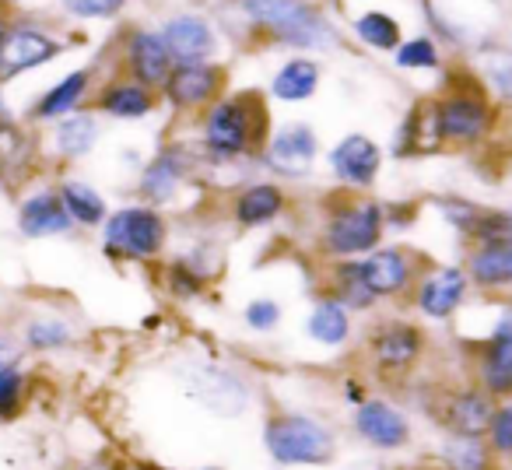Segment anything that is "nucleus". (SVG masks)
<instances>
[{"instance_id": "14", "label": "nucleus", "mask_w": 512, "mask_h": 470, "mask_svg": "<svg viewBox=\"0 0 512 470\" xmlns=\"http://www.w3.org/2000/svg\"><path fill=\"white\" fill-rule=\"evenodd\" d=\"M320 134L306 120H288L271 130L260 162L278 179H309L320 162Z\"/></svg>"}, {"instance_id": "40", "label": "nucleus", "mask_w": 512, "mask_h": 470, "mask_svg": "<svg viewBox=\"0 0 512 470\" xmlns=\"http://www.w3.org/2000/svg\"><path fill=\"white\" fill-rule=\"evenodd\" d=\"M25 404V372L15 362L0 369V421L15 418Z\"/></svg>"}, {"instance_id": "25", "label": "nucleus", "mask_w": 512, "mask_h": 470, "mask_svg": "<svg viewBox=\"0 0 512 470\" xmlns=\"http://www.w3.org/2000/svg\"><path fill=\"white\" fill-rule=\"evenodd\" d=\"M474 383L491 400H512V337L484 334L474 355Z\"/></svg>"}, {"instance_id": "3", "label": "nucleus", "mask_w": 512, "mask_h": 470, "mask_svg": "<svg viewBox=\"0 0 512 470\" xmlns=\"http://www.w3.org/2000/svg\"><path fill=\"white\" fill-rule=\"evenodd\" d=\"M239 18L253 36L309 57L344 46L341 29L316 0H239Z\"/></svg>"}, {"instance_id": "37", "label": "nucleus", "mask_w": 512, "mask_h": 470, "mask_svg": "<svg viewBox=\"0 0 512 470\" xmlns=\"http://www.w3.org/2000/svg\"><path fill=\"white\" fill-rule=\"evenodd\" d=\"M390 57L400 74H439L442 71V46L435 36H407Z\"/></svg>"}, {"instance_id": "6", "label": "nucleus", "mask_w": 512, "mask_h": 470, "mask_svg": "<svg viewBox=\"0 0 512 470\" xmlns=\"http://www.w3.org/2000/svg\"><path fill=\"white\" fill-rule=\"evenodd\" d=\"M428 355V334L407 316H383L365 330L362 358L379 383H404Z\"/></svg>"}, {"instance_id": "38", "label": "nucleus", "mask_w": 512, "mask_h": 470, "mask_svg": "<svg viewBox=\"0 0 512 470\" xmlns=\"http://www.w3.org/2000/svg\"><path fill=\"white\" fill-rule=\"evenodd\" d=\"M281 320H285V309H281V302L274 295H256V299H249L242 306V327L249 334H260V337L274 334L281 327Z\"/></svg>"}, {"instance_id": "7", "label": "nucleus", "mask_w": 512, "mask_h": 470, "mask_svg": "<svg viewBox=\"0 0 512 470\" xmlns=\"http://www.w3.org/2000/svg\"><path fill=\"white\" fill-rule=\"evenodd\" d=\"M169 246V218L151 204H127L102 221V253L116 264H155Z\"/></svg>"}, {"instance_id": "20", "label": "nucleus", "mask_w": 512, "mask_h": 470, "mask_svg": "<svg viewBox=\"0 0 512 470\" xmlns=\"http://www.w3.org/2000/svg\"><path fill=\"white\" fill-rule=\"evenodd\" d=\"M158 32H162L165 46H169L172 64H207V60H218L221 36L211 18L179 11V15L165 18Z\"/></svg>"}, {"instance_id": "48", "label": "nucleus", "mask_w": 512, "mask_h": 470, "mask_svg": "<svg viewBox=\"0 0 512 470\" xmlns=\"http://www.w3.org/2000/svg\"><path fill=\"white\" fill-rule=\"evenodd\" d=\"M4 36H8V22L0 18V46H4Z\"/></svg>"}, {"instance_id": "27", "label": "nucleus", "mask_w": 512, "mask_h": 470, "mask_svg": "<svg viewBox=\"0 0 512 470\" xmlns=\"http://www.w3.org/2000/svg\"><path fill=\"white\" fill-rule=\"evenodd\" d=\"M218 267H207V253H179V257L165 260L162 267V288L169 292V299L176 302H197L207 295V288L214 285Z\"/></svg>"}, {"instance_id": "16", "label": "nucleus", "mask_w": 512, "mask_h": 470, "mask_svg": "<svg viewBox=\"0 0 512 470\" xmlns=\"http://www.w3.org/2000/svg\"><path fill=\"white\" fill-rule=\"evenodd\" d=\"M351 428H355V435L365 446L379 449V453H397V449L411 446L414 439L411 418L383 393H369L362 404H355Z\"/></svg>"}, {"instance_id": "44", "label": "nucleus", "mask_w": 512, "mask_h": 470, "mask_svg": "<svg viewBox=\"0 0 512 470\" xmlns=\"http://www.w3.org/2000/svg\"><path fill=\"white\" fill-rule=\"evenodd\" d=\"M341 397L348 400L351 407L362 404V400L369 397V383H365L362 376H344V379H341Z\"/></svg>"}, {"instance_id": "26", "label": "nucleus", "mask_w": 512, "mask_h": 470, "mask_svg": "<svg viewBox=\"0 0 512 470\" xmlns=\"http://www.w3.org/2000/svg\"><path fill=\"white\" fill-rule=\"evenodd\" d=\"M18 228L29 239H53V235H71L74 221L57 190H36L18 204Z\"/></svg>"}, {"instance_id": "21", "label": "nucleus", "mask_w": 512, "mask_h": 470, "mask_svg": "<svg viewBox=\"0 0 512 470\" xmlns=\"http://www.w3.org/2000/svg\"><path fill=\"white\" fill-rule=\"evenodd\" d=\"M120 64H123V78L155 88V92L165 85L169 71L176 67L172 64L169 46H165V39L158 29H130L127 36H123Z\"/></svg>"}, {"instance_id": "35", "label": "nucleus", "mask_w": 512, "mask_h": 470, "mask_svg": "<svg viewBox=\"0 0 512 470\" xmlns=\"http://www.w3.org/2000/svg\"><path fill=\"white\" fill-rule=\"evenodd\" d=\"M57 193H60V200H64L67 214H71L74 228L78 225L81 228H99L102 221L109 218L106 197H102L92 183H85V179H64Z\"/></svg>"}, {"instance_id": "9", "label": "nucleus", "mask_w": 512, "mask_h": 470, "mask_svg": "<svg viewBox=\"0 0 512 470\" xmlns=\"http://www.w3.org/2000/svg\"><path fill=\"white\" fill-rule=\"evenodd\" d=\"M425 267H428V260L407 243H383L358 260L362 281L369 285V292L376 295L379 302L411 299V288L418 285Z\"/></svg>"}, {"instance_id": "28", "label": "nucleus", "mask_w": 512, "mask_h": 470, "mask_svg": "<svg viewBox=\"0 0 512 470\" xmlns=\"http://www.w3.org/2000/svg\"><path fill=\"white\" fill-rule=\"evenodd\" d=\"M323 295L337 299L348 313H372V309H379V299L362 281L358 260H327V267H323Z\"/></svg>"}, {"instance_id": "23", "label": "nucleus", "mask_w": 512, "mask_h": 470, "mask_svg": "<svg viewBox=\"0 0 512 470\" xmlns=\"http://www.w3.org/2000/svg\"><path fill=\"white\" fill-rule=\"evenodd\" d=\"M162 109V95L130 78H113L95 92V113L109 120H148Z\"/></svg>"}, {"instance_id": "13", "label": "nucleus", "mask_w": 512, "mask_h": 470, "mask_svg": "<svg viewBox=\"0 0 512 470\" xmlns=\"http://www.w3.org/2000/svg\"><path fill=\"white\" fill-rule=\"evenodd\" d=\"M183 386L200 407L221 414V418L246 414L249 400H253L239 372L225 369L218 362H204V358H193V362L183 365Z\"/></svg>"}, {"instance_id": "2", "label": "nucleus", "mask_w": 512, "mask_h": 470, "mask_svg": "<svg viewBox=\"0 0 512 470\" xmlns=\"http://www.w3.org/2000/svg\"><path fill=\"white\" fill-rule=\"evenodd\" d=\"M428 109H432L439 151L481 148V144H488L495 137L498 123H502V106L491 99V92L477 78V71L449 74L439 95L428 99Z\"/></svg>"}, {"instance_id": "12", "label": "nucleus", "mask_w": 512, "mask_h": 470, "mask_svg": "<svg viewBox=\"0 0 512 470\" xmlns=\"http://www.w3.org/2000/svg\"><path fill=\"white\" fill-rule=\"evenodd\" d=\"M470 292L474 288H470L463 264H428L421 271L418 285L411 288V306L428 323H453L467 306Z\"/></svg>"}, {"instance_id": "31", "label": "nucleus", "mask_w": 512, "mask_h": 470, "mask_svg": "<svg viewBox=\"0 0 512 470\" xmlns=\"http://www.w3.org/2000/svg\"><path fill=\"white\" fill-rule=\"evenodd\" d=\"M393 158H421V155H439V141H435V127H432V109L428 99L411 102V109L400 120L397 134H393Z\"/></svg>"}, {"instance_id": "51", "label": "nucleus", "mask_w": 512, "mask_h": 470, "mask_svg": "<svg viewBox=\"0 0 512 470\" xmlns=\"http://www.w3.org/2000/svg\"><path fill=\"white\" fill-rule=\"evenodd\" d=\"M137 470H148V467H137Z\"/></svg>"}, {"instance_id": "18", "label": "nucleus", "mask_w": 512, "mask_h": 470, "mask_svg": "<svg viewBox=\"0 0 512 470\" xmlns=\"http://www.w3.org/2000/svg\"><path fill=\"white\" fill-rule=\"evenodd\" d=\"M432 404H435V421L449 435H484L498 400H491L477 383H463V386L439 390L432 397Z\"/></svg>"}, {"instance_id": "39", "label": "nucleus", "mask_w": 512, "mask_h": 470, "mask_svg": "<svg viewBox=\"0 0 512 470\" xmlns=\"http://www.w3.org/2000/svg\"><path fill=\"white\" fill-rule=\"evenodd\" d=\"M74 337L71 323L67 320H57V316H43V320H32L25 327V344L32 351H57V348H67Z\"/></svg>"}, {"instance_id": "42", "label": "nucleus", "mask_w": 512, "mask_h": 470, "mask_svg": "<svg viewBox=\"0 0 512 470\" xmlns=\"http://www.w3.org/2000/svg\"><path fill=\"white\" fill-rule=\"evenodd\" d=\"M123 4H127V0H64V11L74 18H88V22H92V18L120 15Z\"/></svg>"}, {"instance_id": "41", "label": "nucleus", "mask_w": 512, "mask_h": 470, "mask_svg": "<svg viewBox=\"0 0 512 470\" xmlns=\"http://www.w3.org/2000/svg\"><path fill=\"white\" fill-rule=\"evenodd\" d=\"M484 442H488L495 456H512V400H498L495 404Z\"/></svg>"}, {"instance_id": "22", "label": "nucleus", "mask_w": 512, "mask_h": 470, "mask_svg": "<svg viewBox=\"0 0 512 470\" xmlns=\"http://www.w3.org/2000/svg\"><path fill=\"white\" fill-rule=\"evenodd\" d=\"M463 271L474 292L502 295L512 292V235L491 239V243H474L463 253Z\"/></svg>"}, {"instance_id": "30", "label": "nucleus", "mask_w": 512, "mask_h": 470, "mask_svg": "<svg viewBox=\"0 0 512 470\" xmlns=\"http://www.w3.org/2000/svg\"><path fill=\"white\" fill-rule=\"evenodd\" d=\"M92 81L95 74L88 67L81 71H71L67 78H60L53 88H46L39 95V102L32 106V120H43V123H57L60 116H71L85 106V99L92 95Z\"/></svg>"}, {"instance_id": "47", "label": "nucleus", "mask_w": 512, "mask_h": 470, "mask_svg": "<svg viewBox=\"0 0 512 470\" xmlns=\"http://www.w3.org/2000/svg\"><path fill=\"white\" fill-rule=\"evenodd\" d=\"M81 470H116V467L109 460H92L88 467H81Z\"/></svg>"}, {"instance_id": "11", "label": "nucleus", "mask_w": 512, "mask_h": 470, "mask_svg": "<svg viewBox=\"0 0 512 470\" xmlns=\"http://www.w3.org/2000/svg\"><path fill=\"white\" fill-rule=\"evenodd\" d=\"M228 92V67L218 60L207 64H176L165 78V85L158 88L162 106H169L172 113H183L197 120L211 102H218Z\"/></svg>"}, {"instance_id": "34", "label": "nucleus", "mask_w": 512, "mask_h": 470, "mask_svg": "<svg viewBox=\"0 0 512 470\" xmlns=\"http://www.w3.org/2000/svg\"><path fill=\"white\" fill-rule=\"evenodd\" d=\"M351 36H355L358 46H365L372 53H393L404 43V25L390 11L369 8L358 18H351Z\"/></svg>"}, {"instance_id": "1", "label": "nucleus", "mask_w": 512, "mask_h": 470, "mask_svg": "<svg viewBox=\"0 0 512 470\" xmlns=\"http://www.w3.org/2000/svg\"><path fill=\"white\" fill-rule=\"evenodd\" d=\"M271 130L264 92H225L197 116V151L207 165H242L253 158L260 162Z\"/></svg>"}, {"instance_id": "33", "label": "nucleus", "mask_w": 512, "mask_h": 470, "mask_svg": "<svg viewBox=\"0 0 512 470\" xmlns=\"http://www.w3.org/2000/svg\"><path fill=\"white\" fill-rule=\"evenodd\" d=\"M477 57V78L484 81V88L491 92V99L498 106H512V46H498V43H481L474 50Z\"/></svg>"}, {"instance_id": "32", "label": "nucleus", "mask_w": 512, "mask_h": 470, "mask_svg": "<svg viewBox=\"0 0 512 470\" xmlns=\"http://www.w3.org/2000/svg\"><path fill=\"white\" fill-rule=\"evenodd\" d=\"M99 137H102V127L95 113H71L53 123V148H57V155L67 158V162H78V158L92 155Z\"/></svg>"}, {"instance_id": "46", "label": "nucleus", "mask_w": 512, "mask_h": 470, "mask_svg": "<svg viewBox=\"0 0 512 470\" xmlns=\"http://www.w3.org/2000/svg\"><path fill=\"white\" fill-rule=\"evenodd\" d=\"M8 127H15V123H11L8 109H4V99H0V130H8Z\"/></svg>"}, {"instance_id": "29", "label": "nucleus", "mask_w": 512, "mask_h": 470, "mask_svg": "<svg viewBox=\"0 0 512 470\" xmlns=\"http://www.w3.org/2000/svg\"><path fill=\"white\" fill-rule=\"evenodd\" d=\"M306 337L316 348H330V351L344 348L355 337V313H348L330 295H320L306 316Z\"/></svg>"}, {"instance_id": "49", "label": "nucleus", "mask_w": 512, "mask_h": 470, "mask_svg": "<svg viewBox=\"0 0 512 470\" xmlns=\"http://www.w3.org/2000/svg\"><path fill=\"white\" fill-rule=\"evenodd\" d=\"M348 470H369V467H348Z\"/></svg>"}, {"instance_id": "17", "label": "nucleus", "mask_w": 512, "mask_h": 470, "mask_svg": "<svg viewBox=\"0 0 512 470\" xmlns=\"http://www.w3.org/2000/svg\"><path fill=\"white\" fill-rule=\"evenodd\" d=\"M292 211V193L278 183V179H253L242 183L228 200V218L242 232H256V228L278 225L285 214Z\"/></svg>"}, {"instance_id": "45", "label": "nucleus", "mask_w": 512, "mask_h": 470, "mask_svg": "<svg viewBox=\"0 0 512 470\" xmlns=\"http://www.w3.org/2000/svg\"><path fill=\"white\" fill-rule=\"evenodd\" d=\"M11 362H15V348H11L8 337H0V369H4V365H11Z\"/></svg>"}, {"instance_id": "5", "label": "nucleus", "mask_w": 512, "mask_h": 470, "mask_svg": "<svg viewBox=\"0 0 512 470\" xmlns=\"http://www.w3.org/2000/svg\"><path fill=\"white\" fill-rule=\"evenodd\" d=\"M264 446L278 467H327L337 460V432L306 411H274L264 425Z\"/></svg>"}, {"instance_id": "36", "label": "nucleus", "mask_w": 512, "mask_h": 470, "mask_svg": "<svg viewBox=\"0 0 512 470\" xmlns=\"http://www.w3.org/2000/svg\"><path fill=\"white\" fill-rule=\"evenodd\" d=\"M439 460L446 470H491L495 453L484 442V435H446L439 449Z\"/></svg>"}, {"instance_id": "50", "label": "nucleus", "mask_w": 512, "mask_h": 470, "mask_svg": "<svg viewBox=\"0 0 512 470\" xmlns=\"http://www.w3.org/2000/svg\"><path fill=\"white\" fill-rule=\"evenodd\" d=\"M0 11H4V0H0Z\"/></svg>"}, {"instance_id": "8", "label": "nucleus", "mask_w": 512, "mask_h": 470, "mask_svg": "<svg viewBox=\"0 0 512 470\" xmlns=\"http://www.w3.org/2000/svg\"><path fill=\"white\" fill-rule=\"evenodd\" d=\"M204 162V155L197 151V144H162L155 155L144 162L141 176H137V197L141 204L151 207H172L190 183H197V169Z\"/></svg>"}, {"instance_id": "43", "label": "nucleus", "mask_w": 512, "mask_h": 470, "mask_svg": "<svg viewBox=\"0 0 512 470\" xmlns=\"http://www.w3.org/2000/svg\"><path fill=\"white\" fill-rule=\"evenodd\" d=\"M386 232H400V228H411L414 221H418V211L421 207L414 204V200H393V204H386Z\"/></svg>"}, {"instance_id": "4", "label": "nucleus", "mask_w": 512, "mask_h": 470, "mask_svg": "<svg viewBox=\"0 0 512 470\" xmlns=\"http://www.w3.org/2000/svg\"><path fill=\"white\" fill-rule=\"evenodd\" d=\"M386 239V207L372 193L337 190L323 197L316 250L323 260H362Z\"/></svg>"}, {"instance_id": "15", "label": "nucleus", "mask_w": 512, "mask_h": 470, "mask_svg": "<svg viewBox=\"0 0 512 470\" xmlns=\"http://www.w3.org/2000/svg\"><path fill=\"white\" fill-rule=\"evenodd\" d=\"M330 176L341 190H355V193H369L376 186L379 172H383L386 151L376 137L369 134H344L334 141V148L323 155Z\"/></svg>"}, {"instance_id": "19", "label": "nucleus", "mask_w": 512, "mask_h": 470, "mask_svg": "<svg viewBox=\"0 0 512 470\" xmlns=\"http://www.w3.org/2000/svg\"><path fill=\"white\" fill-rule=\"evenodd\" d=\"M60 53H64V43L50 32L36 29V25H15V29L8 25V36L0 46V85L50 64Z\"/></svg>"}, {"instance_id": "10", "label": "nucleus", "mask_w": 512, "mask_h": 470, "mask_svg": "<svg viewBox=\"0 0 512 470\" xmlns=\"http://www.w3.org/2000/svg\"><path fill=\"white\" fill-rule=\"evenodd\" d=\"M435 214L442 218V225L463 239L467 246L474 243H491V239H505L512 235V207H488L477 204L460 193H439V197L428 200Z\"/></svg>"}, {"instance_id": "24", "label": "nucleus", "mask_w": 512, "mask_h": 470, "mask_svg": "<svg viewBox=\"0 0 512 470\" xmlns=\"http://www.w3.org/2000/svg\"><path fill=\"white\" fill-rule=\"evenodd\" d=\"M323 85V64L309 53H292L288 60H281L278 71L271 74V85L267 95L274 102H285V106H306L316 99Z\"/></svg>"}]
</instances>
